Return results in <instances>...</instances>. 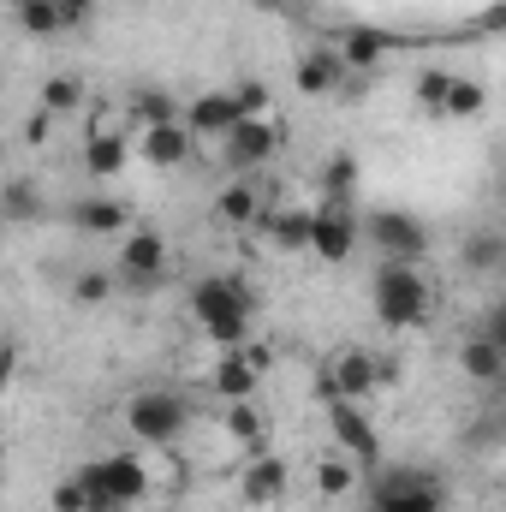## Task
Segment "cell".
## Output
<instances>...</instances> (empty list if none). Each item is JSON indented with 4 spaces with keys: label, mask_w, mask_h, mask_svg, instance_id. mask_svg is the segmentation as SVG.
I'll use <instances>...</instances> for the list:
<instances>
[{
    "label": "cell",
    "mask_w": 506,
    "mask_h": 512,
    "mask_svg": "<svg viewBox=\"0 0 506 512\" xmlns=\"http://www.w3.org/2000/svg\"><path fill=\"white\" fill-rule=\"evenodd\" d=\"M340 399H346V393H340V382H334L328 370H316V405L328 411V405H340Z\"/></svg>",
    "instance_id": "obj_37"
},
{
    "label": "cell",
    "mask_w": 506,
    "mask_h": 512,
    "mask_svg": "<svg viewBox=\"0 0 506 512\" xmlns=\"http://www.w3.org/2000/svg\"><path fill=\"white\" fill-rule=\"evenodd\" d=\"M114 286H120V280H114L108 268H84V274H72V304H78V310H102V304L114 298Z\"/></svg>",
    "instance_id": "obj_27"
},
{
    "label": "cell",
    "mask_w": 506,
    "mask_h": 512,
    "mask_svg": "<svg viewBox=\"0 0 506 512\" xmlns=\"http://www.w3.org/2000/svg\"><path fill=\"white\" fill-rule=\"evenodd\" d=\"M0 465H6V441H0Z\"/></svg>",
    "instance_id": "obj_41"
},
{
    "label": "cell",
    "mask_w": 506,
    "mask_h": 512,
    "mask_svg": "<svg viewBox=\"0 0 506 512\" xmlns=\"http://www.w3.org/2000/svg\"><path fill=\"white\" fill-rule=\"evenodd\" d=\"M304 251H316L322 262H346V256L358 251V215H352V203H316Z\"/></svg>",
    "instance_id": "obj_9"
},
{
    "label": "cell",
    "mask_w": 506,
    "mask_h": 512,
    "mask_svg": "<svg viewBox=\"0 0 506 512\" xmlns=\"http://www.w3.org/2000/svg\"><path fill=\"white\" fill-rule=\"evenodd\" d=\"M72 227H84L96 239H114V233H131V209L120 197H84V203H72Z\"/></svg>",
    "instance_id": "obj_14"
},
{
    "label": "cell",
    "mask_w": 506,
    "mask_h": 512,
    "mask_svg": "<svg viewBox=\"0 0 506 512\" xmlns=\"http://www.w3.org/2000/svg\"><path fill=\"white\" fill-rule=\"evenodd\" d=\"M251 227H262L280 251H304V239H310V209H268V203H262V215H256Z\"/></svg>",
    "instance_id": "obj_18"
},
{
    "label": "cell",
    "mask_w": 506,
    "mask_h": 512,
    "mask_svg": "<svg viewBox=\"0 0 506 512\" xmlns=\"http://www.w3.org/2000/svg\"><path fill=\"white\" fill-rule=\"evenodd\" d=\"M209 387L221 393V399H256V387H262V376L251 370V358L233 346V352H221V364H215V376H209Z\"/></svg>",
    "instance_id": "obj_19"
},
{
    "label": "cell",
    "mask_w": 506,
    "mask_h": 512,
    "mask_svg": "<svg viewBox=\"0 0 506 512\" xmlns=\"http://www.w3.org/2000/svg\"><path fill=\"white\" fill-rule=\"evenodd\" d=\"M72 477H78V489H84L90 512H126V507H137V501L149 495V471H143L137 453L90 459V465H78Z\"/></svg>",
    "instance_id": "obj_4"
},
{
    "label": "cell",
    "mask_w": 506,
    "mask_h": 512,
    "mask_svg": "<svg viewBox=\"0 0 506 512\" xmlns=\"http://www.w3.org/2000/svg\"><path fill=\"white\" fill-rule=\"evenodd\" d=\"M24 137H30V143H42V137H48V114H36V120L24 126Z\"/></svg>",
    "instance_id": "obj_39"
},
{
    "label": "cell",
    "mask_w": 506,
    "mask_h": 512,
    "mask_svg": "<svg viewBox=\"0 0 506 512\" xmlns=\"http://www.w3.org/2000/svg\"><path fill=\"white\" fill-rule=\"evenodd\" d=\"M370 512H447V483L429 465H376Z\"/></svg>",
    "instance_id": "obj_2"
},
{
    "label": "cell",
    "mask_w": 506,
    "mask_h": 512,
    "mask_svg": "<svg viewBox=\"0 0 506 512\" xmlns=\"http://www.w3.org/2000/svg\"><path fill=\"white\" fill-rule=\"evenodd\" d=\"M346 78H352V72L340 66L334 48H310V54L298 60V90H304V96H334Z\"/></svg>",
    "instance_id": "obj_15"
},
{
    "label": "cell",
    "mask_w": 506,
    "mask_h": 512,
    "mask_svg": "<svg viewBox=\"0 0 506 512\" xmlns=\"http://www.w3.org/2000/svg\"><path fill=\"white\" fill-rule=\"evenodd\" d=\"M328 423H334V441H340L358 465H370V471H376V465H381V435H376V423L358 411V399L328 405Z\"/></svg>",
    "instance_id": "obj_10"
},
{
    "label": "cell",
    "mask_w": 506,
    "mask_h": 512,
    "mask_svg": "<svg viewBox=\"0 0 506 512\" xmlns=\"http://www.w3.org/2000/svg\"><path fill=\"white\" fill-rule=\"evenodd\" d=\"M483 108H489V90H483L477 78H447V96H441L435 114H447V120H477Z\"/></svg>",
    "instance_id": "obj_23"
},
{
    "label": "cell",
    "mask_w": 506,
    "mask_h": 512,
    "mask_svg": "<svg viewBox=\"0 0 506 512\" xmlns=\"http://www.w3.org/2000/svg\"><path fill=\"white\" fill-rule=\"evenodd\" d=\"M256 6H268V12H280V6H286V0H256Z\"/></svg>",
    "instance_id": "obj_40"
},
{
    "label": "cell",
    "mask_w": 506,
    "mask_h": 512,
    "mask_svg": "<svg viewBox=\"0 0 506 512\" xmlns=\"http://www.w3.org/2000/svg\"><path fill=\"white\" fill-rule=\"evenodd\" d=\"M459 370H465L471 382H483V387H501L506 382V346L483 340V334H471V340L459 346Z\"/></svg>",
    "instance_id": "obj_16"
},
{
    "label": "cell",
    "mask_w": 506,
    "mask_h": 512,
    "mask_svg": "<svg viewBox=\"0 0 506 512\" xmlns=\"http://www.w3.org/2000/svg\"><path fill=\"white\" fill-rule=\"evenodd\" d=\"M506 256V239L501 233H477L471 245H465V268H477V274H495Z\"/></svg>",
    "instance_id": "obj_30"
},
{
    "label": "cell",
    "mask_w": 506,
    "mask_h": 512,
    "mask_svg": "<svg viewBox=\"0 0 506 512\" xmlns=\"http://www.w3.org/2000/svg\"><path fill=\"white\" fill-rule=\"evenodd\" d=\"M84 161H90V173H120L126 167V131H96L90 137V149H84Z\"/></svg>",
    "instance_id": "obj_26"
},
{
    "label": "cell",
    "mask_w": 506,
    "mask_h": 512,
    "mask_svg": "<svg viewBox=\"0 0 506 512\" xmlns=\"http://www.w3.org/2000/svg\"><path fill=\"white\" fill-rule=\"evenodd\" d=\"M179 120H185V131H191V137H209V143H221L227 131L245 120V108H239V96H233V90H203V96H197V102H191Z\"/></svg>",
    "instance_id": "obj_11"
},
{
    "label": "cell",
    "mask_w": 506,
    "mask_h": 512,
    "mask_svg": "<svg viewBox=\"0 0 506 512\" xmlns=\"http://www.w3.org/2000/svg\"><path fill=\"white\" fill-rule=\"evenodd\" d=\"M322 203H352V191H358V161L352 155H328V167H322Z\"/></svg>",
    "instance_id": "obj_25"
},
{
    "label": "cell",
    "mask_w": 506,
    "mask_h": 512,
    "mask_svg": "<svg viewBox=\"0 0 506 512\" xmlns=\"http://www.w3.org/2000/svg\"><path fill=\"white\" fill-rule=\"evenodd\" d=\"M126 245H120V268H114V280L126 286V292H155L167 274H173V251H167V239L161 233H149V227H131L120 233Z\"/></svg>",
    "instance_id": "obj_7"
},
{
    "label": "cell",
    "mask_w": 506,
    "mask_h": 512,
    "mask_svg": "<svg viewBox=\"0 0 506 512\" xmlns=\"http://www.w3.org/2000/svg\"><path fill=\"white\" fill-rule=\"evenodd\" d=\"M90 102V84L78 78V72H54L48 84H42V114L48 120H66V114H78Z\"/></svg>",
    "instance_id": "obj_20"
},
{
    "label": "cell",
    "mask_w": 506,
    "mask_h": 512,
    "mask_svg": "<svg viewBox=\"0 0 506 512\" xmlns=\"http://www.w3.org/2000/svg\"><path fill=\"white\" fill-rule=\"evenodd\" d=\"M286 483H292V477H286V465H280V459H268V453H256L239 489H245V501H251V507H274V501H286Z\"/></svg>",
    "instance_id": "obj_17"
},
{
    "label": "cell",
    "mask_w": 506,
    "mask_h": 512,
    "mask_svg": "<svg viewBox=\"0 0 506 512\" xmlns=\"http://www.w3.org/2000/svg\"><path fill=\"white\" fill-rule=\"evenodd\" d=\"M6 6H24V0H6Z\"/></svg>",
    "instance_id": "obj_42"
},
{
    "label": "cell",
    "mask_w": 506,
    "mask_h": 512,
    "mask_svg": "<svg viewBox=\"0 0 506 512\" xmlns=\"http://www.w3.org/2000/svg\"><path fill=\"white\" fill-rule=\"evenodd\" d=\"M370 292H376V322L393 328V334L417 328V322L429 316V304H435V292H429V280L417 274V262H376Z\"/></svg>",
    "instance_id": "obj_3"
},
{
    "label": "cell",
    "mask_w": 506,
    "mask_h": 512,
    "mask_svg": "<svg viewBox=\"0 0 506 512\" xmlns=\"http://www.w3.org/2000/svg\"><path fill=\"white\" fill-rule=\"evenodd\" d=\"M328 376L340 382V393H346V399H370V393H376V382H381V364L364 352V346H346V352L328 364Z\"/></svg>",
    "instance_id": "obj_13"
},
{
    "label": "cell",
    "mask_w": 506,
    "mask_h": 512,
    "mask_svg": "<svg viewBox=\"0 0 506 512\" xmlns=\"http://www.w3.org/2000/svg\"><path fill=\"white\" fill-rule=\"evenodd\" d=\"M191 316L203 322V334H209L221 352L245 346V340H251V316H256L251 280H239V274H203V280L191 286Z\"/></svg>",
    "instance_id": "obj_1"
},
{
    "label": "cell",
    "mask_w": 506,
    "mask_h": 512,
    "mask_svg": "<svg viewBox=\"0 0 506 512\" xmlns=\"http://www.w3.org/2000/svg\"><path fill=\"white\" fill-rule=\"evenodd\" d=\"M483 340H495V346H506V304H495V310L483 316Z\"/></svg>",
    "instance_id": "obj_38"
},
{
    "label": "cell",
    "mask_w": 506,
    "mask_h": 512,
    "mask_svg": "<svg viewBox=\"0 0 506 512\" xmlns=\"http://www.w3.org/2000/svg\"><path fill=\"white\" fill-rule=\"evenodd\" d=\"M387 48H393V42H387L381 30H346L334 54H340V66H346V72H370V66L387 60Z\"/></svg>",
    "instance_id": "obj_21"
},
{
    "label": "cell",
    "mask_w": 506,
    "mask_h": 512,
    "mask_svg": "<svg viewBox=\"0 0 506 512\" xmlns=\"http://www.w3.org/2000/svg\"><path fill=\"white\" fill-rule=\"evenodd\" d=\"M274 149H280V126H274V114H268V120L245 114L239 126L221 137V167L239 173V179H251L262 161H274Z\"/></svg>",
    "instance_id": "obj_8"
},
{
    "label": "cell",
    "mask_w": 506,
    "mask_h": 512,
    "mask_svg": "<svg viewBox=\"0 0 506 512\" xmlns=\"http://www.w3.org/2000/svg\"><path fill=\"white\" fill-rule=\"evenodd\" d=\"M137 149H143L149 167H185V161L197 155V137L185 131V120H173V126H149Z\"/></svg>",
    "instance_id": "obj_12"
},
{
    "label": "cell",
    "mask_w": 506,
    "mask_h": 512,
    "mask_svg": "<svg viewBox=\"0 0 506 512\" xmlns=\"http://www.w3.org/2000/svg\"><path fill=\"white\" fill-rule=\"evenodd\" d=\"M54 512H90V501H84V489H78V477H66V483L54 489Z\"/></svg>",
    "instance_id": "obj_34"
},
{
    "label": "cell",
    "mask_w": 506,
    "mask_h": 512,
    "mask_svg": "<svg viewBox=\"0 0 506 512\" xmlns=\"http://www.w3.org/2000/svg\"><path fill=\"white\" fill-rule=\"evenodd\" d=\"M358 233L381 251V262H423L429 256V227L405 209H370L358 221Z\"/></svg>",
    "instance_id": "obj_6"
},
{
    "label": "cell",
    "mask_w": 506,
    "mask_h": 512,
    "mask_svg": "<svg viewBox=\"0 0 506 512\" xmlns=\"http://www.w3.org/2000/svg\"><path fill=\"white\" fill-rule=\"evenodd\" d=\"M12 12H18V30H24V36H60V30H66L54 0H24V6H12Z\"/></svg>",
    "instance_id": "obj_29"
},
{
    "label": "cell",
    "mask_w": 506,
    "mask_h": 512,
    "mask_svg": "<svg viewBox=\"0 0 506 512\" xmlns=\"http://www.w3.org/2000/svg\"><path fill=\"white\" fill-rule=\"evenodd\" d=\"M447 78H453V72H423V84H417L423 108H441V96H447Z\"/></svg>",
    "instance_id": "obj_36"
},
{
    "label": "cell",
    "mask_w": 506,
    "mask_h": 512,
    "mask_svg": "<svg viewBox=\"0 0 506 512\" xmlns=\"http://www.w3.org/2000/svg\"><path fill=\"white\" fill-rule=\"evenodd\" d=\"M215 215H221L227 227H251L256 215H262V191H256L251 179H233V185L215 197Z\"/></svg>",
    "instance_id": "obj_22"
},
{
    "label": "cell",
    "mask_w": 506,
    "mask_h": 512,
    "mask_svg": "<svg viewBox=\"0 0 506 512\" xmlns=\"http://www.w3.org/2000/svg\"><path fill=\"white\" fill-rule=\"evenodd\" d=\"M352 483H358V471H352L346 459H322V465H316V489H322V495H346Z\"/></svg>",
    "instance_id": "obj_32"
},
{
    "label": "cell",
    "mask_w": 506,
    "mask_h": 512,
    "mask_svg": "<svg viewBox=\"0 0 506 512\" xmlns=\"http://www.w3.org/2000/svg\"><path fill=\"white\" fill-rule=\"evenodd\" d=\"M36 215H42V191L30 179L0 185V221H36Z\"/></svg>",
    "instance_id": "obj_28"
},
{
    "label": "cell",
    "mask_w": 506,
    "mask_h": 512,
    "mask_svg": "<svg viewBox=\"0 0 506 512\" xmlns=\"http://www.w3.org/2000/svg\"><path fill=\"white\" fill-rule=\"evenodd\" d=\"M233 96H239V108H245V114H256V120H268V114H274V102H268V84H256V78H245Z\"/></svg>",
    "instance_id": "obj_33"
},
{
    "label": "cell",
    "mask_w": 506,
    "mask_h": 512,
    "mask_svg": "<svg viewBox=\"0 0 506 512\" xmlns=\"http://www.w3.org/2000/svg\"><path fill=\"white\" fill-rule=\"evenodd\" d=\"M227 429H233L239 441H251V447H262V435H268V429H262V417H256V405H251V399H227Z\"/></svg>",
    "instance_id": "obj_31"
},
{
    "label": "cell",
    "mask_w": 506,
    "mask_h": 512,
    "mask_svg": "<svg viewBox=\"0 0 506 512\" xmlns=\"http://www.w3.org/2000/svg\"><path fill=\"white\" fill-rule=\"evenodd\" d=\"M54 6H60V24H66V30H78V24L96 18V0H54Z\"/></svg>",
    "instance_id": "obj_35"
},
{
    "label": "cell",
    "mask_w": 506,
    "mask_h": 512,
    "mask_svg": "<svg viewBox=\"0 0 506 512\" xmlns=\"http://www.w3.org/2000/svg\"><path fill=\"white\" fill-rule=\"evenodd\" d=\"M126 429H131V441H143V447H173L191 429V405L179 393H167V387H143V393H131V405H126Z\"/></svg>",
    "instance_id": "obj_5"
},
{
    "label": "cell",
    "mask_w": 506,
    "mask_h": 512,
    "mask_svg": "<svg viewBox=\"0 0 506 512\" xmlns=\"http://www.w3.org/2000/svg\"><path fill=\"white\" fill-rule=\"evenodd\" d=\"M126 114H131V120H137L143 131H149V126H173V120H179L185 108H179V102H173L167 90H137V96L126 102Z\"/></svg>",
    "instance_id": "obj_24"
}]
</instances>
